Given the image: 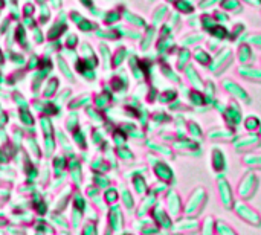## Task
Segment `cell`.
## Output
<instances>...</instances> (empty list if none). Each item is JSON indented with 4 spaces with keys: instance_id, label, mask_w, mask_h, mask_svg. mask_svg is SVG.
<instances>
[{
    "instance_id": "1",
    "label": "cell",
    "mask_w": 261,
    "mask_h": 235,
    "mask_svg": "<svg viewBox=\"0 0 261 235\" xmlns=\"http://www.w3.org/2000/svg\"><path fill=\"white\" fill-rule=\"evenodd\" d=\"M234 63V52L231 47H220L216 55L211 60V64L208 66V70L214 75V76H220L226 69L231 67V64Z\"/></svg>"
},
{
    "instance_id": "2",
    "label": "cell",
    "mask_w": 261,
    "mask_h": 235,
    "mask_svg": "<svg viewBox=\"0 0 261 235\" xmlns=\"http://www.w3.org/2000/svg\"><path fill=\"white\" fill-rule=\"evenodd\" d=\"M206 202H208V193H206V190L203 187H197L190 194V199H188V202L184 206V214L188 216V217H197L203 211Z\"/></svg>"
},
{
    "instance_id": "3",
    "label": "cell",
    "mask_w": 261,
    "mask_h": 235,
    "mask_svg": "<svg viewBox=\"0 0 261 235\" xmlns=\"http://www.w3.org/2000/svg\"><path fill=\"white\" fill-rule=\"evenodd\" d=\"M260 187V180L257 177V174L254 171H248L239 182V196L243 199V200H251L257 190Z\"/></svg>"
},
{
    "instance_id": "4",
    "label": "cell",
    "mask_w": 261,
    "mask_h": 235,
    "mask_svg": "<svg viewBox=\"0 0 261 235\" xmlns=\"http://www.w3.org/2000/svg\"><path fill=\"white\" fill-rule=\"evenodd\" d=\"M232 211L236 213V216L239 217V219H242L245 223H248V225H251V226H255V228H258L261 226V216L254 210V208H251L248 203H245V202H234V205H232Z\"/></svg>"
},
{
    "instance_id": "5",
    "label": "cell",
    "mask_w": 261,
    "mask_h": 235,
    "mask_svg": "<svg viewBox=\"0 0 261 235\" xmlns=\"http://www.w3.org/2000/svg\"><path fill=\"white\" fill-rule=\"evenodd\" d=\"M222 87L225 89V92H226L232 99H236V101H239V102H243V104H246V106H249V104L252 102V98H251V95L248 93V90H246L243 86H240L237 81H234V80H231V78H225V80L222 81Z\"/></svg>"
},
{
    "instance_id": "6",
    "label": "cell",
    "mask_w": 261,
    "mask_h": 235,
    "mask_svg": "<svg viewBox=\"0 0 261 235\" xmlns=\"http://www.w3.org/2000/svg\"><path fill=\"white\" fill-rule=\"evenodd\" d=\"M234 150L237 153H246L251 150H257L261 147V136L258 132H249V135L245 136H236L232 141Z\"/></svg>"
},
{
    "instance_id": "7",
    "label": "cell",
    "mask_w": 261,
    "mask_h": 235,
    "mask_svg": "<svg viewBox=\"0 0 261 235\" xmlns=\"http://www.w3.org/2000/svg\"><path fill=\"white\" fill-rule=\"evenodd\" d=\"M216 180H217V191H219V197H220L222 205L226 210H232L236 199H234V191H232L231 184L228 182V179L225 177L223 173H217Z\"/></svg>"
},
{
    "instance_id": "8",
    "label": "cell",
    "mask_w": 261,
    "mask_h": 235,
    "mask_svg": "<svg viewBox=\"0 0 261 235\" xmlns=\"http://www.w3.org/2000/svg\"><path fill=\"white\" fill-rule=\"evenodd\" d=\"M225 122H226V127L236 130L239 125H242L243 122V112H242V107H240V102L239 101H231L228 106H226V110L222 113Z\"/></svg>"
},
{
    "instance_id": "9",
    "label": "cell",
    "mask_w": 261,
    "mask_h": 235,
    "mask_svg": "<svg viewBox=\"0 0 261 235\" xmlns=\"http://www.w3.org/2000/svg\"><path fill=\"white\" fill-rule=\"evenodd\" d=\"M174 150L191 154V156H200L202 154V144L193 138H180L179 141L174 142Z\"/></svg>"
},
{
    "instance_id": "10",
    "label": "cell",
    "mask_w": 261,
    "mask_h": 235,
    "mask_svg": "<svg viewBox=\"0 0 261 235\" xmlns=\"http://www.w3.org/2000/svg\"><path fill=\"white\" fill-rule=\"evenodd\" d=\"M206 136L208 139L214 142H232L237 135H236V130L229 127H216V128H211Z\"/></svg>"
},
{
    "instance_id": "11",
    "label": "cell",
    "mask_w": 261,
    "mask_h": 235,
    "mask_svg": "<svg viewBox=\"0 0 261 235\" xmlns=\"http://www.w3.org/2000/svg\"><path fill=\"white\" fill-rule=\"evenodd\" d=\"M211 165L216 173L228 171V158L220 147H214L211 151Z\"/></svg>"
},
{
    "instance_id": "12",
    "label": "cell",
    "mask_w": 261,
    "mask_h": 235,
    "mask_svg": "<svg viewBox=\"0 0 261 235\" xmlns=\"http://www.w3.org/2000/svg\"><path fill=\"white\" fill-rule=\"evenodd\" d=\"M184 72H185V76H187V80H188L190 86H191L193 89H196V90H202V92H203L205 81H203L202 75L199 73V70L194 67V64L188 63V64L185 66Z\"/></svg>"
},
{
    "instance_id": "13",
    "label": "cell",
    "mask_w": 261,
    "mask_h": 235,
    "mask_svg": "<svg viewBox=\"0 0 261 235\" xmlns=\"http://www.w3.org/2000/svg\"><path fill=\"white\" fill-rule=\"evenodd\" d=\"M239 75L246 80V81H251V83H258L261 84V69L257 66H252V64H240L239 66Z\"/></svg>"
},
{
    "instance_id": "14",
    "label": "cell",
    "mask_w": 261,
    "mask_h": 235,
    "mask_svg": "<svg viewBox=\"0 0 261 235\" xmlns=\"http://www.w3.org/2000/svg\"><path fill=\"white\" fill-rule=\"evenodd\" d=\"M237 58L240 61V64H252L255 61V52H254V47L245 41H242L239 44V49H237Z\"/></svg>"
},
{
    "instance_id": "15",
    "label": "cell",
    "mask_w": 261,
    "mask_h": 235,
    "mask_svg": "<svg viewBox=\"0 0 261 235\" xmlns=\"http://www.w3.org/2000/svg\"><path fill=\"white\" fill-rule=\"evenodd\" d=\"M167 206H168L170 214L174 216V217H177L180 213H184L182 199H180V196H179L176 191H173V190H170L168 194H167Z\"/></svg>"
},
{
    "instance_id": "16",
    "label": "cell",
    "mask_w": 261,
    "mask_h": 235,
    "mask_svg": "<svg viewBox=\"0 0 261 235\" xmlns=\"http://www.w3.org/2000/svg\"><path fill=\"white\" fill-rule=\"evenodd\" d=\"M173 229L174 231H184V232H194V231H199L200 229V223L197 222L196 217H188L185 216L184 219H179L174 225H173Z\"/></svg>"
},
{
    "instance_id": "17",
    "label": "cell",
    "mask_w": 261,
    "mask_h": 235,
    "mask_svg": "<svg viewBox=\"0 0 261 235\" xmlns=\"http://www.w3.org/2000/svg\"><path fill=\"white\" fill-rule=\"evenodd\" d=\"M191 57H193L194 61H196L199 66H202V67H208V66L211 64V60H213L211 52H210L208 49L200 47V46H196V49L193 50V55H191Z\"/></svg>"
},
{
    "instance_id": "18",
    "label": "cell",
    "mask_w": 261,
    "mask_h": 235,
    "mask_svg": "<svg viewBox=\"0 0 261 235\" xmlns=\"http://www.w3.org/2000/svg\"><path fill=\"white\" fill-rule=\"evenodd\" d=\"M156 176L162 180V182H171L174 179V173L170 168V165H167L165 162H158L156 168H154Z\"/></svg>"
},
{
    "instance_id": "19",
    "label": "cell",
    "mask_w": 261,
    "mask_h": 235,
    "mask_svg": "<svg viewBox=\"0 0 261 235\" xmlns=\"http://www.w3.org/2000/svg\"><path fill=\"white\" fill-rule=\"evenodd\" d=\"M246 35V24L242 21H237L229 28V41H242Z\"/></svg>"
},
{
    "instance_id": "20",
    "label": "cell",
    "mask_w": 261,
    "mask_h": 235,
    "mask_svg": "<svg viewBox=\"0 0 261 235\" xmlns=\"http://www.w3.org/2000/svg\"><path fill=\"white\" fill-rule=\"evenodd\" d=\"M219 6L231 14H240L243 12V3L240 0H220Z\"/></svg>"
},
{
    "instance_id": "21",
    "label": "cell",
    "mask_w": 261,
    "mask_h": 235,
    "mask_svg": "<svg viewBox=\"0 0 261 235\" xmlns=\"http://www.w3.org/2000/svg\"><path fill=\"white\" fill-rule=\"evenodd\" d=\"M205 40L203 32H191L182 38V46L184 47H191V46H199Z\"/></svg>"
},
{
    "instance_id": "22",
    "label": "cell",
    "mask_w": 261,
    "mask_h": 235,
    "mask_svg": "<svg viewBox=\"0 0 261 235\" xmlns=\"http://www.w3.org/2000/svg\"><path fill=\"white\" fill-rule=\"evenodd\" d=\"M243 164L251 170H261V153H246L243 156Z\"/></svg>"
},
{
    "instance_id": "23",
    "label": "cell",
    "mask_w": 261,
    "mask_h": 235,
    "mask_svg": "<svg viewBox=\"0 0 261 235\" xmlns=\"http://www.w3.org/2000/svg\"><path fill=\"white\" fill-rule=\"evenodd\" d=\"M210 35L216 40H220L222 43L225 40H229V29L226 28V24H220L217 23L211 31H210Z\"/></svg>"
},
{
    "instance_id": "24",
    "label": "cell",
    "mask_w": 261,
    "mask_h": 235,
    "mask_svg": "<svg viewBox=\"0 0 261 235\" xmlns=\"http://www.w3.org/2000/svg\"><path fill=\"white\" fill-rule=\"evenodd\" d=\"M203 96H205V104L213 107L214 101H216V84L208 80L205 81V87H203Z\"/></svg>"
},
{
    "instance_id": "25",
    "label": "cell",
    "mask_w": 261,
    "mask_h": 235,
    "mask_svg": "<svg viewBox=\"0 0 261 235\" xmlns=\"http://www.w3.org/2000/svg\"><path fill=\"white\" fill-rule=\"evenodd\" d=\"M187 96H188L190 106H193V107H196V109L205 106V96H203V92H202V90L193 89V90H190V92L187 93Z\"/></svg>"
},
{
    "instance_id": "26",
    "label": "cell",
    "mask_w": 261,
    "mask_h": 235,
    "mask_svg": "<svg viewBox=\"0 0 261 235\" xmlns=\"http://www.w3.org/2000/svg\"><path fill=\"white\" fill-rule=\"evenodd\" d=\"M216 24H217V21H216V18H214L213 14L205 12V14H202L200 18H199V28H202L203 32H208V34H210V31H211Z\"/></svg>"
},
{
    "instance_id": "27",
    "label": "cell",
    "mask_w": 261,
    "mask_h": 235,
    "mask_svg": "<svg viewBox=\"0 0 261 235\" xmlns=\"http://www.w3.org/2000/svg\"><path fill=\"white\" fill-rule=\"evenodd\" d=\"M154 220H156L164 229H171V228H173V222H171L170 216H168L164 210H161V208L154 210Z\"/></svg>"
},
{
    "instance_id": "28",
    "label": "cell",
    "mask_w": 261,
    "mask_h": 235,
    "mask_svg": "<svg viewBox=\"0 0 261 235\" xmlns=\"http://www.w3.org/2000/svg\"><path fill=\"white\" fill-rule=\"evenodd\" d=\"M173 3H174V8L179 14H193L194 8H196L193 0H176Z\"/></svg>"
},
{
    "instance_id": "29",
    "label": "cell",
    "mask_w": 261,
    "mask_h": 235,
    "mask_svg": "<svg viewBox=\"0 0 261 235\" xmlns=\"http://www.w3.org/2000/svg\"><path fill=\"white\" fill-rule=\"evenodd\" d=\"M191 55H193V52L190 50V47H182L179 52H177V69L179 70H184L185 69V66L190 63V60H191Z\"/></svg>"
},
{
    "instance_id": "30",
    "label": "cell",
    "mask_w": 261,
    "mask_h": 235,
    "mask_svg": "<svg viewBox=\"0 0 261 235\" xmlns=\"http://www.w3.org/2000/svg\"><path fill=\"white\" fill-rule=\"evenodd\" d=\"M187 130H188V133H190V136H191L193 139H196V141H199V142L203 141V130H202V127H200L196 121L187 122Z\"/></svg>"
},
{
    "instance_id": "31",
    "label": "cell",
    "mask_w": 261,
    "mask_h": 235,
    "mask_svg": "<svg viewBox=\"0 0 261 235\" xmlns=\"http://www.w3.org/2000/svg\"><path fill=\"white\" fill-rule=\"evenodd\" d=\"M242 124L245 125V130H246V132H258V128H260L261 125V121L258 116L251 115V116L245 118Z\"/></svg>"
},
{
    "instance_id": "32",
    "label": "cell",
    "mask_w": 261,
    "mask_h": 235,
    "mask_svg": "<svg viewBox=\"0 0 261 235\" xmlns=\"http://www.w3.org/2000/svg\"><path fill=\"white\" fill-rule=\"evenodd\" d=\"M200 232L203 235H213L216 232V220H214V217H211V216L205 217V220L202 222V226H200Z\"/></svg>"
},
{
    "instance_id": "33",
    "label": "cell",
    "mask_w": 261,
    "mask_h": 235,
    "mask_svg": "<svg viewBox=\"0 0 261 235\" xmlns=\"http://www.w3.org/2000/svg\"><path fill=\"white\" fill-rule=\"evenodd\" d=\"M242 41H245V43L251 44L252 47H258V49H261V34L260 32L246 34V35L243 37V40H242ZM242 41H240V43H242Z\"/></svg>"
},
{
    "instance_id": "34",
    "label": "cell",
    "mask_w": 261,
    "mask_h": 235,
    "mask_svg": "<svg viewBox=\"0 0 261 235\" xmlns=\"http://www.w3.org/2000/svg\"><path fill=\"white\" fill-rule=\"evenodd\" d=\"M216 234L219 235H236V231L225 223L223 220H216Z\"/></svg>"
},
{
    "instance_id": "35",
    "label": "cell",
    "mask_w": 261,
    "mask_h": 235,
    "mask_svg": "<svg viewBox=\"0 0 261 235\" xmlns=\"http://www.w3.org/2000/svg\"><path fill=\"white\" fill-rule=\"evenodd\" d=\"M174 47H176V44H174V41L171 40V37H170V35H167V37L161 38L159 46H158V49H159V52H161V54H164V52H170V50H173Z\"/></svg>"
},
{
    "instance_id": "36",
    "label": "cell",
    "mask_w": 261,
    "mask_h": 235,
    "mask_svg": "<svg viewBox=\"0 0 261 235\" xmlns=\"http://www.w3.org/2000/svg\"><path fill=\"white\" fill-rule=\"evenodd\" d=\"M213 15H214V18H216V21H217V23H220V24H228V23H229V20H231L229 12L223 11L222 8H220V9H214Z\"/></svg>"
},
{
    "instance_id": "37",
    "label": "cell",
    "mask_w": 261,
    "mask_h": 235,
    "mask_svg": "<svg viewBox=\"0 0 261 235\" xmlns=\"http://www.w3.org/2000/svg\"><path fill=\"white\" fill-rule=\"evenodd\" d=\"M162 72H164V75H165L171 83L180 84V76L177 75V72H176L174 69H171L170 66H162Z\"/></svg>"
},
{
    "instance_id": "38",
    "label": "cell",
    "mask_w": 261,
    "mask_h": 235,
    "mask_svg": "<svg viewBox=\"0 0 261 235\" xmlns=\"http://www.w3.org/2000/svg\"><path fill=\"white\" fill-rule=\"evenodd\" d=\"M219 3H220V0H200V2L197 3V8L202 9V11H211V9H214V6L219 5Z\"/></svg>"
},
{
    "instance_id": "39",
    "label": "cell",
    "mask_w": 261,
    "mask_h": 235,
    "mask_svg": "<svg viewBox=\"0 0 261 235\" xmlns=\"http://www.w3.org/2000/svg\"><path fill=\"white\" fill-rule=\"evenodd\" d=\"M174 99H177V92L174 89L167 90L162 96H161V102H173Z\"/></svg>"
},
{
    "instance_id": "40",
    "label": "cell",
    "mask_w": 261,
    "mask_h": 235,
    "mask_svg": "<svg viewBox=\"0 0 261 235\" xmlns=\"http://www.w3.org/2000/svg\"><path fill=\"white\" fill-rule=\"evenodd\" d=\"M165 15H168V6H159L154 12V21L159 23L165 18Z\"/></svg>"
},
{
    "instance_id": "41",
    "label": "cell",
    "mask_w": 261,
    "mask_h": 235,
    "mask_svg": "<svg viewBox=\"0 0 261 235\" xmlns=\"http://www.w3.org/2000/svg\"><path fill=\"white\" fill-rule=\"evenodd\" d=\"M206 46H208V50L210 52H217L222 47V41L211 37V40H206Z\"/></svg>"
},
{
    "instance_id": "42",
    "label": "cell",
    "mask_w": 261,
    "mask_h": 235,
    "mask_svg": "<svg viewBox=\"0 0 261 235\" xmlns=\"http://www.w3.org/2000/svg\"><path fill=\"white\" fill-rule=\"evenodd\" d=\"M153 37H154V29L150 28V29L147 31V37H145V41H144V44H142L144 49H147V47L153 43Z\"/></svg>"
},
{
    "instance_id": "43",
    "label": "cell",
    "mask_w": 261,
    "mask_h": 235,
    "mask_svg": "<svg viewBox=\"0 0 261 235\" xmlns=\"http://www.w3.org/2000/svg\"><path fill=\"white\" fill-rule=\"evenodd\" d=\"M199 18H200V15H196L194 12L190 14V17H188V24H190L191 28H199Z\"/></svg>"
},
{
    "instance_id": "44",
    "label": "cell",
    "mask_w": 261,
    "mask_h": 235,
    "mask_svg": "<svg viewBox=\"0 0 261 235\" xmlns=\"http://www.w3.org/2000/svg\"><path fill=\"white\" fill-rule=\"evenodd\" d=\"M151 147H153L156 151H159V153H162V154H165V156H173L171 150H168L167 147H161V145H156V144H151Z\"/></svg>"
},
{
    "instance_id": "45",
    "label": "cell",
    "mask_w": 261,
    "mask_h": 235,
    "mask_svg": "<svg viewBox=\"0 0 261 235\" xmlns=\"http://www.w3.org/2000/svg\"><path fill=\"white\" fill-rule=\"evenodd\" d=\"M213 107H214V109H216V110H217L219 113H223V112L226 110V106H225L223 102H220V101H217V99L214 101V104H213Z\"/></svg>"
},
{
    "instance_id": "46",
    "label": "cell",
    "mask_w": 261,
    "mask_h": 235,
    "mask_svg": "<svg viewBox=\"0 0 261 235\" xmlns=\"http://www.w3.org/2000/svg\"><path fill=\"white\" fill-rule=\"evenodd\" d=\"M136 190H138V193H144V191H145V184H144V180H136Z\"/></svg>"
},
{
    "instance_id": "47",
    "label": "cell",
    "mask_w": 261,
    "mask_h": 235,
    "mask_svg": "<svg viewBox=\"0 0 261 235\" xmlns=\"http://www.w3.org/2000/svg\"><path fill=\"white\" fill-rule=\"evenodd\" d=\"M242 3H248V5H251V6H254V8H258L261 6V3L258 0H240Z\"/></svg>"
},
{
    "instance_id": "48",
    "label": "cell",
    "mask_w": 261,
    "mask_h": 235,
    "mask_svg": "<svg viewBox=\"0 0 261 235\" xmlns=\"http://www.w3.org/2000/svg\"><path fill=\"white\" fill-rule=\"evenodd\" d=\"M171 21H173V24H177V26H179V23H180V15H179V12L171 14Z\"/></svg>"
},
{
    "instance_id": "49",
    "label": "cell",
    "mask_w": 261,
    "mask_h": 235,
    "mask_svg": "<svg viewBox=\"0 0 261 235\" xmlns=\"http://www.w3.org/2000/svg\"><path fill=\"white\" fill-rule=\"evenodd\" d=\"M167 190V182H164V184H159L158 187H156V191L158 193H164Z\"/></svg>"
},
{
    "instance_id": "50",
    "label": "cell",
    "mask_w": 261,
    "mask_h": 235,
    "mask_svg": "<svg viewBox=\"0 0 261 235\" xmlns=\"http://www.w3.org/2000/svg\"><path fill=\"white\" fill-rule=\"evenodd\" d=\"M258 135L261 136V125H260V128H258Z\"/></svg>"
},
{
    "instance_id": "51",
    "label": "cell",
    "mask_w": 261,
    "mask_h": 235,
    "mask_svg": "<svg viewBox=\"0 0 261 235\" xmlns=\"http://www.w3.org/2000/svg\"><path fill=\"white\" fill-rule=\"evenodd\" d=\"M193 2H194V3H199V2H200V0H193Z\"/></svg>"
},
{
    "instance_id": "52",
    "label": "cell",
    "mask_w": 261,
    "mask_h": 235,
    "mask_svg": "<svg viewBox=\"0 0 261 235\" xmlns=\"http://www.w3.org/2000/svg\"><path fill=\"white\" fill-rule=\"evenodd\" d=\"M168 2H170V3H173V2H176V0H168Z\"/></svg>"
},
{
    "instance_id": "53",
    "label": "cell",
    "mask_w": 261,
    "mask_h": 235,
    "mask_svg": "<svg viewBox=\"0 0 261 235\" xmlns=\"http://www.w3.org/2000/svg\"><path fill=\"white\" fill-rule=\"evenodd\" d=\"M258 2H260V3H261V0H258Z\"/></svg>"
}]
</instances>
